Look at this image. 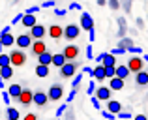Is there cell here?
<instances>
[{
    "label": "cell",
    "mask_w": 148,
    "mask_h": 120,
    "mask_svg": "<svg viewBox=\"0 0 148 120\" xmlns=\"http://www.w3.org/2000/svg\"><path fill=\"white\" fill-rule=\"evenodd\" d=\"M0 88L4 90V79H2V77H0Z\"/></svg>",
    "instance_id": "obj_60"
},
{
    "label": "cell",
    "mask_w": 148,
    "mask_h": 120,
    "mask_svg": "<svg viewBox=\"0 0 148 120\" xmlns=\"http://www.w3.org/2000/svg\"><path fill=\"white\" fill-rule=\"evenodd\" d=\"M143 26H145V19L139 17V19H137V28H143Z\"/></svg>",
    "instance_id": "obj_53"
},
{
    "label": "cell",
    "mask_w": 148,
    "mask_h": 120,
    "mask_svg": "<svg viewBox=\"0 0 148 120\" xmlns=\"http://www.w3.org/2000/svg\"><path fill=\"white\" fill-rule=\"evenodd\" d=\"M79 66H81V62H77V60L75 62H66L62 68H58V73H60L62 79H71V77L77 73Z\"/></svg>",
    "instance_id": "obj_1"
},
{
    "label": "cell",
    "mask_w": 148,
    "mask_h": 120,
    "mask_svg": "<svg viewBox=\"0 0 148 120\" xmlns=\"http://www.w3.org/2000/svg\"><path fill=\"white\" fill-rule=\"evenodd\" d=\"M21 90H23V86L19 83H13L10 88H8V92H10V96H11V99H15L17 101V98H19V94H21Z\"/></svg>",
    "instance_id": "obj_26"
},
{
    "label": "cell",
    "mask_w": 148,
    "mask_h": 120,
    "mask_svg": "<svg viewBox=\"0 0 148 120\" xmlns=\"http://www.w3.org/2000/svg\"><path fill=\"white\" fill-rule=\"evenodd\" d=\"M130 68H127L126 64H116V77H120V79L126 81L127 77H130Z\"/></svg>",
    "instance_id": "obj_20"
},
{
    "label": "cell",
    "mask_w": 148,
    "mask_h": 120,
    "mask_svg": "<svg viewBox=\"0 0 148 120\" xmlns=\"http://www.w3.org/2000/svg\"><path fill=\"white\" fill-rule=\"evenodd\" d=\"M116 23H118V32H116V36H118V40L120 38H126V34H127V23H126V19L124 17H118L116 19Z\"/></svg>",
    "instance_id": "obj_16"
},
{
    "label": "cell",
    "mask_w": 148,
    "mask_h": 120,
    "mask_svg": "<svg viewBox=\"0 0 148 120\" xmlns=\"http://www.w3.org/2000/svg\"><path fill=\"white\" fill-rule=\"evenodd\" d=\"M116 117L118 118H131V111H120Z\"/></svg>",
    "instance_id": "obj_39"
},
{
    "label": "cell",
    "mask_w": 148,
    "mask_h": 120,
    "mask_svg": "<svg viewBox=\"0 0 148 120\" xmlns=\"http://www.w3.org/2000/svg\"><path fill=\"white\" fill-rule=\"evenodd\" d=\"M11 32V25H8V26H4V28H2V32H0V34H10Z\"/></svg>",
    "instance_id": "obj_52"
},
{
    "label": "cell",
    "mask_w": 148,
    "mask_h": 120,
    "mask_svg": "<svg viewBox=\"0 0 148 120\" xmlns=\"http://www.w3.org/2000/svg\"><path fill=\"white\" fill-rule=\"evenodd\" d=\"M79 26H81V30H86V32L94 30V19H92V15L86 13V11H83V13H81V19H79Z\"/></svg>",
    "instance_id": "obj_9"
},
{
    "label": "cell",
    "mask_w": 148,
    "mask_h": 120,
    "mask_svg": "<svg viewBox=\"0 0 148 120\" xmlns=\"http://www.w3.org/2000/svg\"><path fill=\"white\" fill-rule=\"evenodd\" d=\"M127 51H130V53H133V55H141V53H143V49H141V47H135V45H131V47L127 49Z\"/></svg>",
    "instance_id": "obj_41"
},
{
    "label": "cell",
    "mask_w": 148,
    "mask_h": 120,
    "mask_svg": "<svg viewBox=\"0 0 148 120\" xmlns=\"http://www.w3.org/2000/svg\"><path fill=\"white\" fill-rule=\"evenodd\" d=\"M66 62H68V60L64 58V55H62V53H56V55H53V64H51V66H56V68H62V66H64Z\"/></svg>",
    "instance_id": "obj_27"
},
{
    "label": "cell",
    "mask_w": 148,
    "mask_h": 120,
    "mask_svg": "<svg viewBox=\"0 0 148 120\" xmlns=\"http://www.w3.org/2000/svg\"><path fill=\"white\" fill-rule=\"evenodd\" d=\"M69 10H81V6H79V4H77V2H73L71 6H69Z\"/></svg>",
    "instance_id": "obj_54"
},
{
    "label": "cell",
    "mask_w": 148,
    "mask_h": 120,
    "mask_svg": "<svg viewBox=\"0 0 148 120\" xmlns=\"http://www.w3.org/2000/svg\"><path fill=\"white\" fill-rule=\"evenodd\" d=\"M112 55H114V56H118V55H124V53H126V51H124V49H120V47H116V49H112Z\"/></svg>",
    "instance_id": "obj_45"
},
{
    "label": "cell",
    "mask_w": 148,
    "mask_h": 120,
    "mask_svg": "<svg viewBox=\"0 0 148 120\" xmlns=\"http://www.w3.org/2000/svg\"><path fill=\"white\" fill-rule=\"evenodd\" d=\"M17 2H21V0H13V4H17Z\"/></svg>",
    "instance_id": "obj_62"
},
{
    "label": "cell",
    "mask_w": 148,
    "mask_h": 120,
    "mask_svg": "<svg viewBox=\"0 0 148 120\" xmlns=\"http://www.w3.org/2000/svg\"><path fill=\"white\" fill-rule=\"evenodd\" d=\"M81 36V26L79 25H68V26H64V40L66 41H73V40H77V38Z\"/></svg>",
    "instance_id": "obj_6"
},
{
    "label": "cell",
    "mask_w": 148,
    "mask_h": 120,
    "mask_svg": "<svg viewBox=\"0 0 148 120\" xmlns=\"http://www.w3.org/2000/svg\"><path fill=\"white\" fill-rule=\"evenodd\" d=\"M4 66H11L10 55H2V53H0V68H4Z\"/></svg>",
    "instance_id": "obj_35"
},
{
    "label": "cell",
    "mask_w": 148,
    "mask_h": 120,
    "mask_svg": "<svg viewBox=\"0 0 148 120\" xmlns=\"http://www.w3.org/2000/svg\"><path fill=\"white\" fill-rule=\"evenodd\" d=\"M111 94H112V90L109 86H99V88H96V92H94V96L99 101H109V99H111Z\"/></svg>",
    "instance_id": "obj_14"
},
{
    "label": "cell",
    "mask_w": 148,
    "mask_h": 120,
    "mask_svg": "<svg viewBox=\"0 0 148 120\" xmlns=\"http://www.w3.org/2000/svg\"><path fill=\"white\" fill-rule=\"evenodd\" d=\"M28 34H30V38L32 40H43L45 36H47V28H45L43 25H34L32 28H28Z\"/></svg>",
    "instance_id": "obj_12"
},
{
    "label": "cell",
    "mask_w": 148,
    "mask_h": 120,
    "mask_svg": "<svg viewBox=\"0 0 148 120\" xmlns=\"http://www.w3.org/2000/svg\"><path fill=\"white\" fill-rule=\"evenodd\" d=\"M45 51H47V43H45L43 40H34L32 41V45H30V55H32L34 58H38V56Z\"/></svg>",
    "instance_id": "obj_10"
},
{
    "label": "cell",
    "mask_w": 148,
    "mask_h": 120,
    "mask_svg": "<svg viewBox=\"0 0 148 120\" xmlns=\"http://www.w3.org/2000/svg\"><path fill=\"white\" fill-rule=\"evenodd\" d=\"M135 84L137 86H148V71L146 69H141V71L135 73Z\"/></svg>",
    "instance_id": "obj_15"
},
{
    "label": "cell",
    "mask_w": 148,
    "mask_h": 120,
    "mask_svg": "<svg viewBox=\"0 0 148 120\" xmlns=\"http://www.w3.org/2000/svg\"><path fill=\"white\" fill-rule=\"evenodd\" d=\"M0 43L4 45V47H11V45H15V36L13 34H0Z\"/></svg>",
    "instance_id": "obj_23"
},
{
    "label": "cell",
    "mask_w": 148,
    "mask_h": 120,
    "mask_svg": "<svg viewBox=\"0 0 148 120\" xmlns=\"http://www.w3.org/2000/svg\"><path fill=\"white\" fill-rule=\"evenodd\" d=\"M84 73H88V75H92V68H83Z\"/></svg>",
    "instance_id": "obj_59"
},
{
    "label": "cell",
    "mask_w": 148,
    "mask_h": 120,
    "mask_svg": "<svg viewBox=\"0 0 148 120\" xmlns=\"http://www.w3.org/2000/svg\"><path fill=\"white\" fill-rule=\"evenodd\" d=\"M62 120H75V111H73V107L68 105V109H66L64 118H62Z\"/></svg>",
    "instance_id": "obj_32"
},
{
    "label": "cell",
    "mask_w": 148,
    "mask_h": 120,
    "mask_svg": "<svg viewBox=\"0 0 148 120\" xmlns=\"http://www.w3.org/2000/svg\"><path fill=\"white\" fill-rule=\"evenodd\" d=\"M131 45H133V40H131V38H127V36H126V38H120V40H118V47L124 49V51H127Z\"/></svg>",
    "instance_id": "obj_29"
},
{
    "label": "cell",
    "mask_w": 148,
    "mask_h": 120,
    "mask_svg": "<svg viewBox=\"0 0 148 120\" xmlns=\"http://www.w3.org/2000/svg\"><path fill=\"white\" fill-rule=\"evenodd\" d=\"M124 84H126V81L120 79V77L109 79V88H111V90H124Z\"/></svg>",
    "instance_id": "obj_18"
},
{
    "label": "cell",
    "mask_w": 148,
    "mask_h": 120,
    "mask_svg": "<svg viewBox=\"0 0 148 120\" xmlns=\"http://www.w3.org/2000/svg\"><path fill=\"white\" fill-rule=\"evenodd\" d=\"M54 6V0H47V2H43L40 8H53Z\"/></svg>",
    "instance_id": "obj_46"
},
{
    "label": "cell",
    "mask_w": 148,
    "mask_h": 120,
    "mask_svg": "<svg viewBox=\"0 0 148 120\" xmlns=\"http://www.w3.org/2000/svg\"><path fill=\"white\" fill-rule=\"evenodd\" d=\"M90 98H92V105H94L96 109H101V105H99V99L96 98V96H90Z\"/></svg>",
    "instance_id": "obj_44"
},
{
    "label": "cell",
    "mask_w": 148,
    "mask_h": 120,
    "mask_svg": "<svg viewBox=\"0 0 148 120\" xmlns=\"http://www.w3.org/2000/svg\"><path fill=\"white\" fill-rule=\"evenodd\" d=\"M92 77H94V81H105L107 79V77H105V68L101 64H98L92 69Z\"/></svg>",
    "instance_id": "obj_22"
},
{
    "label": "cell",
    "mask_w": 148,
    "mask_h": 120,
    "mask_svg": "<svg viewBox=\"0 0 148 120\" xmlns=\"http://www.w3.org/2000/svg\"><path fill=\"white\" fill-rule=\"evenodd\" d=\"M54 15H56V17H64V15H66V10H54Z\"/></svg>",
    "instance_id": "obj_50"
},
{
    "label": "cell",
    "mask_w": 148,
    "mask_h": 120,
    "mask_svg": "<svg viewBox=\"0 0 148 120\" xmlns=\"http://www.w3.org/2000/svg\"><path fill=\"white\" fill-rule=\"evenodd\" d=\"M32 103L36 107H40V109H43V107H47L49 103V98H47V92L41 90V88H38V90H34V98H32Z\"/></svg>",
    "instance_id": "obj_7"
},
{
    "label": "cell",
    "mask_w": 148,
    "mask_h": 120,
    "mask_svg": "<svg viewBox=\"0 0 148 120\" xmlns=\"http://www.w3.org/2000/svg\"><path fill=\"white\" fill-rule=\"evenodd\" d=\"M47 98H49V101H60L64 98V86L60 83H53L51 88L47 90Z\"/></svg>",
    "instance_id": "obj_4"
},
{
    "label": "cell",
    "mask_w": 148,
    "mask_h": 120,
    "mask_svg": "<svg viewBox=\"0 0 148 120\" xmlns=\"http://www.w3.org/2000/svg\"><path fill=\"white\" fill-rule=\"evenodd\" d=\"M21 25L25 26V28H32V26L36 25V15H34V13H23Z\"/></svg>",
    "instance_id": "obj_17"
},
{
    "label": "cell",
    "mask_w": 148,
    "mask_h": 120,
    "mask_svg": "<svg viewBox=\"0 0 148 120\" xmlns=\"http://www.w3.org/2000/svg\"><path fill=\"white\" fill-rule=\"evenodd\" d=\"M47 34H49V38L53 41H58V40H62V36H64V28H62L60 25H56V23H53V25L47 28Z\"/></svg>",
    "instance_id": "obj_13"
},
{
    "label": "cell",
    "mask_w": 148,
    "mask_h": 120,
    "mask_svg": "<svg viewBox=\"0 0 148 120\" xmlns=\"http://www.w3.org/2000/svg\"><path fill=\"white\" fill-rule=\"evenodd\" d=\"M107 6L112 11H116V10H120V0H107Z\"/></svg>",
    "instance_id": "obj_36"
},
{
    "label": "cell",
    "mask_w": 148,
    "mask_h": 120,
    "mask_svg": "<svg viewBox=\"0 0 148 120\" xmlns=\"http://www.w3.org/2000/svg\"><path fill=\"white\" fill-rule=\"evenodd\" d=\"M98 2V6H107V0H96Z\"/></svg>",
    "instance_id": "obj_58"
},
{
    "label": "cell",
    "mask_w": 148,
    "mask_h": 120,
    "mask_svg": "<svg viewBox=\"0 0 148 120\" xmlns=\"http://www.w3.org/2000/svg\"><path fill=\"white\" fill-rule=\"evenodd\" d=\"M81 81H83V75H81V73H75V77H73V81H71V86L75 88H79V84H81Z\"/></svg>",
    "instance_id": "obj_34"
},
{
    "label": "cell",
    "mask_w": 148,
    "mask_h": 120,
    "mask_svg": "<svg viewBox=\"0 0 148 120\" xmlns=\"http://www.w3.org/2000/svg\"><path fill=\"white\" fill-rule=\"evenodd\" d=\"M101 115H103V117H105V118H107V120H114V117H116V115H112V113H109V111H101Z\"/></svg>",
    "instance_id": "obj_43"
},
{
    "label": "cell",
    "mask_w": 148,
    "mask_h": 120,
    "mask_svg": "<svg viewBox=\"0 0 148 120\" xmlns=\"http://www.w3.org/2000/svg\"><path fill=\"white\" fill-rule=\"evenodd\" d=\"M6 117H8V120H19L21 115H19V111L15 109V107H8L6 109Z\"/></svg>",
    "instance_id": "obj_30"
},
{
    "label": "cell",
    "mask_w": 148,
    "mask_h": 120,
    "mask_svg": "<svg viewBox=\"0 0 148 120\" xmlns=\"http://www.w3.org/2000/svg\"><path fill=\"white\" fill-rule=\"evenodd\" d=\"M86 58H88V60L94 58V53H92V45H86Z\"/></svg>",
    "instance_id": "obj_42"
},
{
    "label": "cell",
    "mask_w": 148,
    "mask_h": 120,
    "mask_svg": "<svg viewBox=\"0 0 148 120\" xmlns=\"http://www.w3.org/2000/svg\"><path fill=\"white\" fill-rule=\"evenodd\" d=\"M21 19H23V13H21V15H17V17H13L11 25H17V23H21Z\"/></svg>",
    "instance_id": "obj_51"
},
{
    "label": "cell",
    "mask_w": 148,
    "mask_h": 120,
    "mask_svg": "<svg viewBox=\"0 0 148 120\" xmlns=\"http://www.w3.org/2000/svg\"><path fill=\"white\" fill-rule=\"evenodd\" d=\"M88 36H90V41L96 40V32H94V30H90V32H88Z\"/></svg>",
    "instance_id": "obj_55"
},
{
    "label": "cell",
    "mask_w": 148,
    "mask_h": 120,
    "mask_svg": "<svg viewBox=\"0 0 148 120\" xmlns=\"http://www.w3.org/2000/svg\"><path fill=\"white\" fill-rule=\"evenodd\" d=\"M101 60H103V53H101V55H98V56H96V62H98V64H101Z\"/></svg>",
    "instance_id": "obj_57"
},
{
    "label": "cell",
    "mask_w": 148,
    "mask_h": 120,
    "mask_svg": "<svg viewBox=\"0 0 148 120\" xmlns=\"http://www.w3.org/2000/svg\"><path fill=\"white\" fill-rule=\"evenodd\" d=\"M32 98H34V92H32V88H28V86H23V90H21V94H19V98H17V103L21 107H30L32 105Z\"/></svg>",
    "instance_id": "obj_5"
},
{
    "label": "cell",
    "mask_w": 148,
    "mask_h": 120,
    "mask_svg": "<svg viewBox=\"0 0 148 120\" xmlns=\"http://www.w3.org/2000/svg\"><path fill=\"white\" fill-rule=\"evenodd\" d=\"M101 66L103 68H111V66H116V56L112 53H103V60H101Z\"/></svg>",
    "instance_id": "obj_19"
},
{
    "label": "cell",
    "mask_w": 148,
    "mask_h": 120,
    "mask_svg": "<svg viewBox=\"0 0 148 120\" xmlns=\"http://www.w3.org/2000/svg\"><path fill=\"white\" fill-rule=\"evenodd\" d=\"M75 94H77V90L73 88V90L69 92V96H68V103H69V101H73V98H75Z\"/></svg>",
    "instance_id": "obj_49"
},
{
    "label": "cell",
    "mask_w": 148,
    "mask_h": 120,
    "mask_svg": "<svg viewBox=\"0 0 148 120\" xmlns=\"http://www.w3.org/2000/svg\"><path fill=\"white\" fill-rule=\"evenodd\" d=\"M10 62L13 68H21V66L26 64V53L23 49H13L10 53Z\"/></svg>",
    "instance_id": "obj_2"
},
{
    "label": "cell",
    "mask_w": 148,
    "mask_h": 120,
    "mask_svg": "<svg viewBox=\"0 0 148 120\" xmlns=\"http://www.w3.org/2000/svg\"><path fill=\"white\" fill-rule=\"evenodd\" d=\"M107 111L112 113V115H118L120 111H122V103L116 101V99H109L107 101Z\"/></svg>",
    "instance_id": "obj_21"
},
{
    "label": "cell",
    "mask_w": 148,
    "mask_h": 120,
    "mask_svg": "<svg viewBox=\"0 0 148 120\" xmlns=\"http://www.w3.org/2000/svg\"><path fill=\"white\" fill-rule=\"evenodd\" d=\"M120 8H122L126 13H131V8H133V0H120Z\"/></svg>",
    "instance_id": "obj_31"
},
{
    "label": "cell",
    "mask_w": 148,
    "mask_h": 120,
    "mask_svg": "<svg viewBox=\"0 0 148 120\" xmlns=\"http://www.w3.org/2000/svg\"><path fill=\"white\" fill-rule=\"evenodd\" d=\"M38 64H43V66H51L53 64V53L51 51H45L38 56Z\"/></svg>",
    "instance_id": "obj_24"
},
{
    "label": "cell",
    "mask_w": 148,
    "mask_h": 120,
    "mask_svg": "<svg viewBox=\"0 0 148 120\" xmlns=\"http://www.w3.org/2000/svg\"><path fill=\"white\" fill-rule=\"evenodd\" d=\"M34 73H36L38 77H49L51 75V69H49V66H43V64H38L36 66V69H34Z\"/></svg>",
    "instance_id": "obj_25"
},
{
    "label": "cell",
    "mask_w": 148,
    "mask_h": 120,
    "mask_svg": "<svg viewBox=\"0 0 148 120\" xmlns=\"http://www.w3.org/2000/svg\"><path fill=\"white\" fill-rule=\"evenodd\" d=\"M62 55H64V58L68 62H75L79 58V55H81V49H79V45L68 43V45H64V49H62Z\"/></svg>",
    "instance_id": "obj_3"
},
{
    "label": "cell",
    "mask_w": 148,
    "mask_h": 120,
    "mask_svg": "<svg viewBox=\"0 0 148 120\" xmlns=\"http://www.w3.org/2000/svg\"><path fill=\"white\" fill-rule=\"evenodd\" d=\"M146 99H148V94H146Z\"/></svg>",
    "instance_id": "obj_63"
},
{
    "label": "cell",
    "mask_w": 148,
    "mask_h": 120,
    "mask_svg": "<svg viewBox=\"0 0 148 120\" xmlns=\"http://www.w3.org/2000/svg\"><path fill=\"white\" fill-rule=\"evenodd\" d=\"M66 109H68V105H60V107H58V109H56V118H60L62 115L66 113Z\"/></svg>",
    "instance_id": "obj_40"
},
{
    "label": "cell",
    "mask_w": 148,
    "mask_h": 120,
    "mask_svg": "<svg viewBox=\"0 0 148 120\" xmlns=\"http://www.w3.org/2000/svg\"><path fill=\"white\" fill-rule=\"evenodd\" d=\"M133 120H148V118L145 117V115H137V117H135Z\"/></svg>",
    "instance_id": "obj_56"
},
{
    "label": "cell",
    "mask_w": 148,
    "mask_h": 120,
    "mask_svg": "<svg viewBox=\"0 0 148 120\" xmlns=\"http://www.w3.org/2000/svg\"><path fill=\"white\" fill-rule=\"evenodd\" d=\"M127 68H130V71L131 73H137V71H141V69H145V60L141 58L139 55H133L130 60H127Z\"/></svg>",
    "instance_id": "obj_8"
},
{
    "label": "cell",
    "mask_w": 148,
    "mask_h": 120,
    "mask_svg": "<svg viewBox=\"0 0 148 120\" xmlns=\"http://www.w3.org/2000/svg\"><path fill=\"white\" fill-rule=\"evenodd\" d=\"M38 11H40V6H34V8H28L26 13H38Z\"/></svg>",
    "instance_id": "obj_48"
},
{
    "label": "cell",
    "mask_w": 148,
    "mask_h": 120,
    "mask_svg": "<svg viewBox=\"0 0 148 120\" xmlns=\"http://www.w3.org/2000/svg\"><path fill=\"white\" fill-rule=\"evenodd\" d=\"M94 92H96V81L92 79V81H90V84L86 86V94H88V96H94Z\"/></svg>",
    "instance_id": "obj_37"
},
{
    "label": "cell",
    "mask_w": 148,
    "mask_h": 120,
    "mask_svg": "<svg viewBox=\"0 0 148 120\" xmlns=\"http://www.w3.org/2000/svg\"><path fill=\"white\" fill-rule=\"evenodd\" d=\"M2 98H4V101H6V105H10V101H11L10 92H8V90H2Z\"/></svg>",
    "instance_id": "obj_38"
},
{
    "label": "cell",
    "mask_w": 148,
    "mask_h": 120,
    "mask_svg": "<svg viewBox=\"0 0 148 120\" xmlns=\"http://www.w3.org/2000/svg\"><path fill=\"white\" fill-rule=\"evenodd\" d=\"M0 77H2V79H11V77H13V66H4V68H0Z\"/></svg>",
    "instance_id": "obj_28"
},
{
    "label": "cell",
    "mask_w": 148,
    "mask_h": 120,
    "mask_svg": "<svg viewBox=\"0 0 148 120\" xmlns=\"http://www.w3.org/2000/svg\"><path fill=\"white\" fill-rule=\"evenodd\" d=\"M32 38H30V34L28 32H23V34H19L17 38H15V45H17L19 49H30V45H32Z\"/></svg>",
    "instance_id": "obj_11"
},
{
    "label": "cell",
    "mask_w": 148,
    "mask_h": 120,
    "mask_svg": "<svg viewBox=\"0 0 148 120\" xmlns=\"http://www.w3.org/2000/svg\"><path fill=\"white\" fill-rule=\"evenodd\" d=\"M105 77H107V79H112V77H116V66L105 68Z\"/></svg>",
    "instance_id": "obj_33"
},
{
    "label": "cell",
    "mask_w": 148,
    "mask_h": 120,
    "mask_svg": "<svg viewBox=\"0 0 148 120\" xmlns=\"http://www.w3.org/2000/svg\"><path fill=\"white\" fill-rule=\"evenodd\" d=\"M23 120H38V115H34V113H28Z\"/></svg>",
    "instance_id": "obj_47"
},
{
    "label": "cell",
    "mask_w": 148,
    "mask_h": 120,
    "mask_svg": "<svg viewBox=\"0 0 148 120\" xmlns=\"http://www.w3.org/2000/svg\"><path fill=\"white\" fill-rule=\"evenodd\" d=\"M143 60H145V62H146V64H148V55H145V58H143Z\"/></svg>",
    "instance_id": "obj_61"
}]
</instances>
